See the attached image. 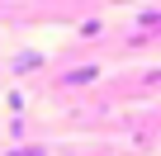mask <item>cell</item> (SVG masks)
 Here are the masks:
<instances>
[{"mask_svg":"<svg viewBox=\"0 0 161 156\" xmlns=\"http://www.w3.org/2000/svg\"><path fill=\"white\" fill-rule=\"evenodd\" d=\"M90 81H100V66H76L62 76V85H90Z\"/></svg>","mask_w":161,"mask_h":156,"instance_id":"1","label":"cell"},{"mask_svg":"<svg viewBox=\"0 0 161 156\" xmlns=\"http://www.w3.org/2000/svg\"><path fill=\"white\" fill-rule=\"evenodd\" d=\"M33 66H43V52H19L14 57V71H33Z\"/></svg>","mask_w":161,"mask_h":156,"instance_id":"2","label":"cell"},{"mask_svg":"<svg viewBox=\"0 0 161 156\" xmlns=\"http://www.w3.org/2000/svg\"><path fill=\"white\" fill-rule=\"evenodd\" d=\"M10 156H47V151H43V147H14Z\"/></svg>","mask_w":161,"mask_h":156,"instance_id":"3","label":"cell"},{"mask_svg":"<svg viewBox=\"0 0 161 156\" xmlns=\"http://www.w3.org/2000/svg\"><path fill=\"white\" fill-rule=\"evenodd\" d=\"M142 29H161V14H142Z\"/></svg>","mask_w":161,"mask_h":156,"instance_id":"4","label":"cell"}]
</instances>
